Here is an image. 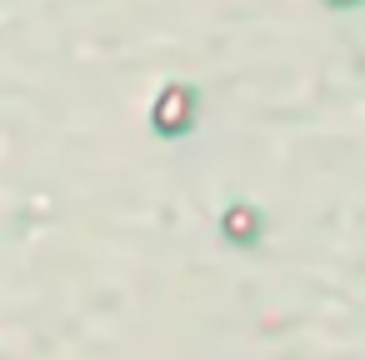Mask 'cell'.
Instances as JSON below:
<instances>
[{
  "mask_svg": "<svg viewBox=\"0 0 365 360\" xmlns=\"http://www.w3.org/2000/svg\"><path fill=\"white\" fill-rule=\"evenodd\" d=\"M225 225H230V235H250V230H255V215H240V210H230V220H225Z\"/></svg>",
  "mask_w": 365,
  "mask_h": 360,
  "instance_id": "1",
  "label": "cell"
}]
</instances>
